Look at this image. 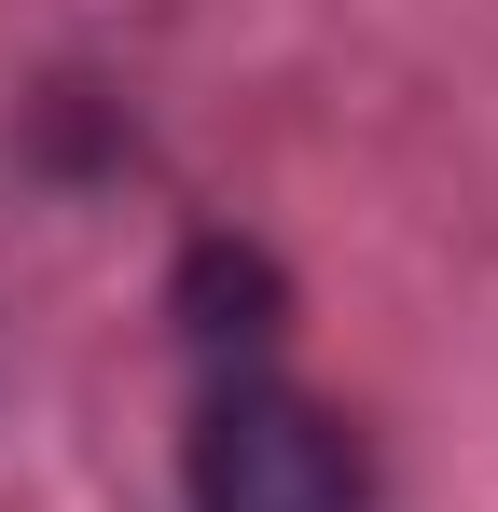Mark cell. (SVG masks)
Instances as JSON below:
<instances>
[{
    "mask_svg": "<svg viewBox=\"0 0 498 512\" xmlns=\"http://www.w3.org/2000/svg\"><path fill=\"white\" fill-rule=\"evenodd\" d=\"M180 485H194V512H374V457H360V429L332 416L319 388L222 374L194 402Z\"/></svg>",
    "mask_w": 498,
    "mask_h": 512,
    "instance_id": "obj_1",
    "label": "cell"
},
{
    "mask_svg": "<svg viewBox=\"0 0 498 512\" xmlns=\"http://www.w3.org/2000/svg\"><path fill=\"white\" fill-rule=\"evenodd\" d=\"M180 333L208 346L222 374H263V346H277V263L208 236V250L180 263Z\"/></svg>",
    "mask_w": 498,
    "mask_h": 512,
    "instance_id": "obj_2",
    "label": "cell"
}]
</instances>
